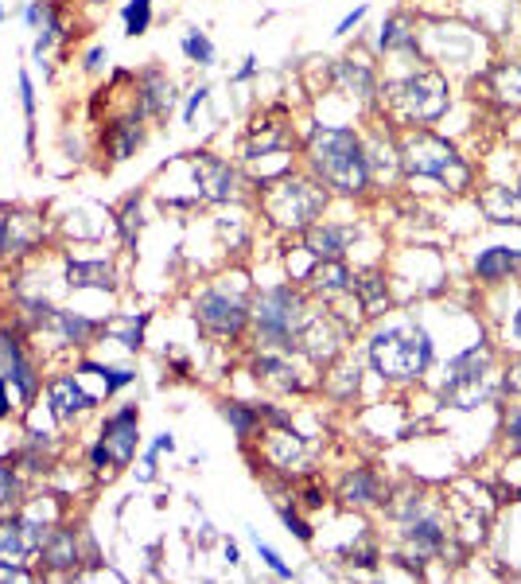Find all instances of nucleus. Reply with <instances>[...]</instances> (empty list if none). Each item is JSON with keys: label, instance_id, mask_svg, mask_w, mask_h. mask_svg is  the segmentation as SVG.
<instances>
[{"label": "nucleus", "instance_id": "f257e3e1", "mask_svg": "<svg viewBox=\"0 0 521 584\" xmlns=\"http://www.w3.org/2000/svg\"><path fill=\"white\" fill-rule=\"evenodd\" d=\"M312 164L319 168V176L331 183L335 191H343V195H358L366 187V180H370V168H366V156H362V141L350 129H315Z\"/></svg>", "mask_w": 521, "mask_h": 584}, {"label": "nucleus", "instance_id": "f03ea898", "mask_svg": "<svg viewBox=\"0 0 521 584\" xmlns=\"http://www.w3.org/2000/svg\"><path fill=\"white\" fill-rule=\"evenodd\" d=\"M370 363L382 378H417V374H424V366L432 363V343L413 324L385 328L370 343Z\"/></svg>", "mask_w": 521, "mask_h": 584}, {"label": "nucleus", "instance_id": "7ed1b4c3", "mask_svg": "<svg viewBox=\"0 0 521 584\" xmlns=\"http://www.w3.org/2000/svg\"><path fill=\"white\" fill-rule=\"evenodd\" d=\"M257 324L261 331L273 339V343H292L296 339V331L304 328V300L296 296L292 289H269L261 292V300H257Z\"/></svg>", "mask_w": 521, "mask_h": 584}, {"label": "nucleus", "instance_id": "20e7f679", "mask_svg": "<svg viewBox=\"0 0 521 584\" xmlns=\"http://www.w3.org/2000/svg\"><path fill=\"white\" fill-rule=\"evenodd\" d=\"M393 102L417 121H432L448 110V82L440 74H413L393 86Z\"/></svg>", "mask_w": 521, "mask_h": 584}, {"label": "nucleus", "instance_id": "39448f33", "mask_svg": "<svg viewBox=\"0 0 521 584\" xmlns=\"http://www.w3.org/2000/svg\"><path fill=\"white\" fill-rule=\"evenodd\" d=\"M444 398L452 405H459V409H475V405L487 398V351L483 347H471V351H463L455 359Z\"/></svg>", "mask_w": 521, "mask_h": 584}, {"label": "nucleus", "instance_id": "423d86ee", "mask_svg": "<svg viewBox=\"0 0 521 584\" xmlns=\"http://www.w3.org/2000/svg\"><path fill=\"white\" fill-rule=\"evenodd\" d=\"M319 211H323V191L308 183H284L269 195V215L292 230H308Z\"/></svg>", "mask_w": 521, "mask_h": 584}, {"label": "nucleus", "instance_id": "0eeeda50", "mask_svg": "<svg viewBox=\"0 0 521 584\" xmlns=\"http://www.w3.org/2000/svg\"><path fill=\"white\" fill-rule=\"evenodd\" d=\"M405 168L413 176H436V180H448V172H463L455 148L440 137H428V133H417L405 145Z\"/></svg>", "mask_w": 521, "mask_h": 584}, {"label": "nucleus", "instance_id": "6e6552de", "mask_svg": "<svg viewBox=\"0 0 521 584\" xmlns=\"http://www.w3.org/2000/svg\"><path fill=\"white\" fill-rule=\"evenodd\" d=\"M195 316L214 335H238L245 328V320H249V308L230 292H203L199 304H195Z\"/></svg>", "mask_w": 521, "mask_h": 584}, {"label": "nucleus", "instance_id": "1a4fd4ad", "mask_svg": "<svg viewBox=\"0 0 521 584\" xmlns=\"http://www.w3.org/2000/svg\"><path fill=\"white\" fill-rule=\"evenodd\" d=\"M102 448L109 464H129L137 452V405L121 409L117 417H109L102 429Z\"/></svg>", "mask_w": 521, "mask_h": 584}, {"label": "nucleus", "instance_id": "9d476101", "mask_svg": "<svg viewBox=\"0 0 521 584\" xmlns=\"http://www.w3.org/2000/svg\"><path fill=\"white\" fill-rule=\"evenodd\" d=\"M47 542V534L35 526V522H4L0 526V561H12V565H20V561H28L35 557L39 549Z\"/></svg>", "mask_w": 521, "mask_h": 584}, {"label": "nucleus", "instance_id": "9b49d317", "mask_svg": "<svg viewBox=\"0 0 521 584\" xmlns=\"http://www.w3.org/2000/svg\"><path fill=\"white\" fill-rule=\"evenodd\" d=\"M0 359H4V382H12V386L20 390L24 402H32L35 398V370H32V363L24 359V351H20V343H16L12 331H0Z\"/></svg>", "mask_w": 521, "mask_h": 584}, {"label": "nucleus", "instance_id": "f8f14e48", "mask_svg": "<svg viewBox=\"0 0 521 584\" xmlns=\"http://www.w3.org/2000/svg\"><path fill=\"white\" fill-rule=\"evenodd\" d=\"M195 180H199V195L210 199V203H226L234 195V172L218 156H199L195 160Z\"/></svg>", "mask_w": 521, "mask_h": 584}, {"label": "nucleus", "instance_id": "ddd939ff", "mask_svg": "<svg viewBox=\"0 0 521 584\" xmlns=\"http://www.w3.org/2000/svg\"><path fill=\"white\" fill-rule=\"evenodd\" d=\"M51 405H55V417L59 421H70L74 413H82V409H90L94 398L74 382V374H63V378H55L51 382Z\"/></svg>", "mask_w": 521, "mask_h": 584}, {"label": "nucleus", "instance_id": "4468645a", "mask_svg": "<svg viewBox=\"0 0 521 584\" xmlns=\"http://www.w3.org/2000/svg\"><path fill=\"white\" fill-rule=\"evenodd\" d=\"M67 285L70 289H113V269L105 261H70Z\"/></svg>", "mask_w": 521, "mask_h": 584}, {"label": "nucleus", "instance_id": "2eb2a0df", "mask_svg": "<svg viewBox=\"0 0 521 584\" xmlns=\"http://www.w3.org/2000/svg\"><path fill=\"white\" fill-rule=\"evenodd\" d=\"M347 246V230H335V226H308V250L323 261H339Z\"/></svg>", "mask_w": 521, "mask_h": 584}, {"label": "nucleus", "instance_id": "dca6fc26", "mask_svg": "<svg viewBox=\"0 0 521 584\" xmlns=\"http://www.w3.org/2000/svg\"><path fill=\"white\" fill-rule=\"evenodd\" d=\"M39 553H43V561H47L51 569H70L74 557H78L74 534H70V530H55V534H47V542H43Z\"/></svg>", "mask_w": 521, "mask_h": 584}, {"label": "nucleus", "instance_id": "f3484780", "mask_svg": "<svg viewBox=\"0 0 521 584\" xmlns=\"http://www.w3.org/2000/svg\"><path fill=\"white\" fill-rule=\"evenodd\" d=\"M518 265V254L514 250H506V246H494V250H487V254L475 261V273L483 277V281H502L510 269Z\"/></svg>", "mask_w": 521, "mask_h": 584}, {"label": "nucleus", "instance_id": "a211bd4d", "mask_svg": "<svg viewBox=\"0 0 521 584\" xmlns=\"http://www.w3.org/2000/svg\"><path fill=\"white\" fill-rule=\"evenodd\" d=\"M312 285H315V292H323V296H335V292L350 289V273L339 261H323L312 273Z\"/></svg>", "mask_w": 521, "mask_h": 584}, {"label": "nucleus", "instance_id": "6ab92c4d", "mask_svg": "<svg viewBox=\"0 0 521 584\" xmlns=\"http://www.w3.org/2000/svg\"><path fill=\"white\" fill-rule=\"evenodd\" d=\"M105 335H113L121 347L137 351L140 339H144V316H121V320H109V324H105Z\"/></svg>", "mask_w": 521, "mask_h": 584}, {"label": "nucleus", "instance_id": "aec40b11", "mask_svg": "<svg viewBox=\"0 0 521 584\" xmlns=\"http://www.w3.org/2000/svg\"><path fill=\"white\" fill-rule=\"evenodd\" d=\"M51 320H55V328L63 331V339H70L74 347H86V343H90V335H94V324H90V320H82V316H74V312H55Z\"/></svg>", "mask_w": 521, "mask_h": 584}, {"label": "nucleus", "instance_id": "412c9836", "mask_svg": "<svg viewBox=\"0 0 521 584\" xmlns=\"http://www.w3.org/2000/svg\"><path fill=\"white\" fill-rule=\"evenodd\" d=\"M172 106V86L160 74H148V90H144V113H160Z\"/></svg>", "mask_w": 521, "mask_h": 584}, {"label": "nucleus", "instance_id": "4be33fe9", "mask_svg": "<svg viewBox=\"0 0 521 584\" xmlns=\"http://www.w3.org/2000/svg\"><path fill=\"white\" fill-rule=\"evenodd\" d=\"M152 24V0H133L125 4V32L129 36H144Z\"/></svg>", "mask_w": 521, "mask_h": 584}, {"label": "nucleus", "instance_id": "5701e85b", "mask_svg": "<svg viewBox=\"0 0 521 584\" xmlns=\"http://www.w3.org/2000/svg\"><path fill=\"white\" fill-rule=\"evenodd\" d=\"M343 499L350 503H374V475L370 472H354L343 483Z\"/></svg>", "mask_w": 521, "mask_h": 584}, {"label": "nucleus", "instance_id": "b1692460", "mask_svg": "<svg viewBox=\"0 0 521 584\" xmlns=\"http://www.w3.org/2000/svg\"><path fill=\"white\" fill-rule=\"evenodd\" d=\"M409 546L417 549V557H424V553H432V549L440 546L436 522H417V526H409Z\"/></svg>", "mask_w": 521, "mask_h": 584}, {"label": "nucleus", "instance_id": "393cba45", "mask_svg": "<svg viewBox=\"0 0 521 584\" xmlns=\"http://www.w3.org/2000/svg\"><path fill=\"white\" fill-rule=\"evenodd\" d=\"M59 36V16L55 8H43V20H39V39H35V59H43L51 51V43Z\"/></svg>", "mask_w": 521, "mask_h": 584}, {"label": "nucleus", "instance_id": "a878e982", "mask_svg": "<svg viewBox=\"0 0 521 584\" xmlns=\"http://www.w3.org/2000/svg\"><path fill=\"white\" fill-rule=\"evenodd\" d=\"M257 370V378H265V382H277V386H296V378H292V370H288V363H280V359H261V363L253 366Z\"/></svg>", "mask_w": 521, "mask_h": 584}, {"label": "nucleus", "instance_id": "bb28decb", "mask_svg": "<svg viewBox=\"0 0 521 584\" xmlns=\"http://www.w3.org/2000/svg\"><path fill=\"white\" fill-rule=\"evenodd\" d=\"M82 374H98L105 382V390H121V386H129L137 374L133 370H109V366H98V363H86L82 366Z\"/></svg>", "mask_w": 521, "mask_h": 584}, {"label": "nucleus", "instance_id": "cd10ccee", "mask_svg": "<svg viewBox=\"0 0 521 584\" xmlns=\"http://www.w3.org/2000/svg\"><path fill=\"white\" fill-rule=\"evenodd\" d=\"M382 47H413V32H409V20L393 16L382 28Z\"/></svg>", "mask_w": 521, "mask_h": 584}, {"label": "nucleus", "instance_id": "c85d7f7f", "mask_svg": "<svg viewBox=\"0 0 521 584\" xmlns=\"http://www.w3.org/2000/svg\"><path fill=\"white\" fill-rule=\"evenodd\" d=\"M183 51H187V59H195V63H214V47H210V39L203 32H187L183 36Z\"/></svg>", "mask_w": 521, "mask_h": 584}, {"label": "nucleus", "instance_id": "c756f323", "mask_svg": "<svg viewBox=\"0 0 521 584\" xmlns=\"http://www.w3.org/2000/svg\"><path fill=\"white\" fill-rule=\"evenodd\" d=\"M222 417H226V421H230V425H234L242 437L249 433V429H253V425H257V413H253V409H245V405H238V402L222 405Z\"/></svg>", "mask_w": 521, "mask_h": 584}, {"label": "nucleus", "instance_id": "7c9ffc66", "mask_svg": "<svg viewBox=\"0 0 521 584\" xmlns=\"http://www.w3.org/2000/svg\"><path fill=\"white\" fill-rule=\"evenodd\" d=\"M137 145H140L137 125H133V121H121V129H117V145H113V156H117V160H125V156H129Z\"/></svg>", "mask_w": 521, "mask_h": 584}, {"label": "nucleus", "instance_id": "2f4dec72", "mask_svg": "<svg viewBox=\"0 0 521 584\" xmlns=\"http://www.w3.org/2000/svg\"><path fill=\"white\" fill-rule=\"evenodd\" d=\"M494 82H498V90H506V98L521 102V71H518V67H510V71H498V74H494Z\"/></svg>", "mask_w": 521, "mask_h": 584}, {"label": "nucleus", "instance_id": "473e14b6", "mask_svg": "<svg viewBox=\"0 0 521 584\" xmlns=\"http://www.w3.org/2000/svg\"><path fill=\"white\" fill-rule=\"evenodd\" d=\"M20 102H24V113H28V141L35 137L32 121H35V90H32V78L20 74Z\"/></svg>", "mask_w": 521, "mask_h": 584}, {"label": "nucleus", "instance_id": "72a5a7b5", "mask_svg": "<svg viewBox=\"0 0 521 584\" xmlns=\"http://www.w3.org/2000/svg\"><path fill=\"white\" fill-rule=\"evenodd\" d=\"M339 78H343L347 86H358V94L370 90V71H366V67H350V63H343V67H339Z\"/></svg>", "mask_w": 521, "mask_h": 584}, {"label": "nucleus", "instance_id": "f704fd0d", "mask_svg": "<svg viewBox=\"0 0 521 584\" xmlns=\"http://www.w3.org/2000/svg\"><path fill=\"white\" fill-rule=\"evenodd\" d=\"M257 553H261V561H265V565H269V569H273L277 577H292V569H288V565L280 561V553H277V549L261 546V538H257Z\"/></svg>", "mask_w": 521, "mask_h": 584}, {"label": "nucleus", "instance_id": "c9c22d12", "mask_svg": "<svg viewBox=\"0 0 521 584\" xmlns=\"http://www.w3.org/2000/svg\"><path fill=\"white\" fill-rule=\"evenodd\" d=\"M280 518H284V526L300 538V542H312V530H308V522L300 518V514H292V511H280Z\"/></svg>", "mask_w": 521, "mask_h": 584}, {"label": "nucleus", "instance_id": "e433bc0d", "mask_svg": "<svg viewBox=\"0 0 521 584\" xmlns=\"http://www.w3.org/2000/svg\"><path fill=\"white\" fill-rule=\"evenodd\" d=\"M133 219H140V199H137V195L129 199V207H125V215H121V230H125V242H133V238H137V230H133Z\"/></svg>", "mask_w": 521, "mask_h": 584}, {"label": "nucleus", "instance_id": "4c0bfd02", "mask_svg": "<svg viewBox=\"0 0 521 584\" xmlns=\"http://www.w3.org/2000/svg\"><path fill=\"white\" fill-rule=\"evenodd\" d=\"M207 86H199V90H195V94H191V102H187V113H183V117H187V121H191V117H195V113H199V106H203V102H207Z\"/></svg>", "mask_w": 521, "mask_h": 584}, {"label": "nucleus", "instance_id": "58836bf2", "mask_svg": "<svg viewBox=\"0 0 521 584\" xmlns=\"http://www.w3.org/2000/svg\"><path fill=\"white\" fill-rule=\"evenodd\" d=\"M362 16H366V4H358V8L350 12V16H343V24H339V36H343V32H350V28H354V24L362 20Z\"/></svg>", "mask_w": 521, "mask_h": 584}, {"label": "nucleus", "instance_id": "ea45409f", "mask_svg": "<svg viewBox=\"0 0 521 584\" xmlns=\"http://www.w3.org/2000/svg\"><path fill=\"white\" fill-rule=\"evenodd\" d=\"M8 491H16V483L8 472H0V503H8Z\"/></svg>", "mask_w": 521, "mask_h": 584}, {"label": "nucleus", "instance_id": "a19ab883", "mask_svg": "<svg viewBox=\"0 0 521 584\" xmlns=\"http://www.w3.org/2000/svg\"><path fill=\"white\" fill-rule=\"evenodd\" d=\"M506 382H510V390H518L521 394V363H514V370H510V378H506Z\"/></svg>", "mask_w": 521, "mask_h": 584}, {"label": "nucleus", "instance_id": "79ce46f5", "mask_svg": "<svg viewBox=\"0 0 521 584\" xmlns=\"http://www.w3.org/2000/svg\"><path fill=\"white\" fill-rule=\"evenodd\" d=\"M510 437H514L521 444V409L514 413V417H510Z\"/></svg>", "mask_w": 521, "mask_h": 584}, {"label": "nucleus", "instance_id": "37998d69", "mask_svg": "<svg viewBox=\"0 0 521 584\" xmlns=\"http://www.w3.org/2000/svg\"><path fill=\"white\" fill-rule=\"evenodd\" d=\"M172 448H175V440H172V437H160V440H156V448H152V452H172Z\"/></svg>", "mask_w": 521, "mask_h": 584}, {"label": "nucleus", "instance_id": "c03bdc74", "mask_svg": "<svg viewBox=\"0 0 521 584\" xmlns=\"http://www.w3.org/2000/svg\"><path fill=\"white\" fill-rule=\"evenodd\" d=\"M98 63H102V47H94V51L86 55V67H98Z\"/></svg>", "mask_w": 521, "mask_h": 584}, {"label": "nucleus", "instance_id": "a18cd8bd", "mask_svg": "<svg viewBox=\"0 0 521 584\" xmlns=\"http://www.w3.org/2000/svg\"><path fill=\"white\" fill-rule=\"evenodd\" d=\"M8 413V394H4V378H0V417Z\"/></svg>", "mask_w": 521, "mask_h": 584}, {"label": "nucleus", "instance_id": "49530a36", "mask_svg": "<svg viewBox=\"0 0 521 584\" xmlns=\"http://www.w3.org/2000/svg\"><path fill=\"white\" fill-rule=\"evenodd\" d=\"M514 331H518V335H521V312H518V320H514Z\"/></svg>", "mask_w": 521, "mask_h": 584}, {"label": "nucleus", "instance_id": "de8ad7c7", "mask_svg": "<svg viewBox=\"0 0 521 584\" xmlns=\"http://www.w3.org/2000/svg\"><path fill=\"white\" fill-rule=\"evenodd\" d=\"M518 499H521V491H518Z\"/></svg>", "mask_w": 521, "mask_h": 584}]
</instances>
